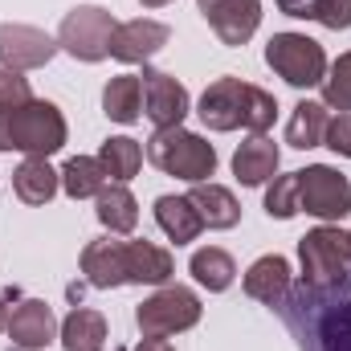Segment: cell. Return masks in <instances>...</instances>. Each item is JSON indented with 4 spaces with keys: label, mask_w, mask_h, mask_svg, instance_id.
Returning <instances> with one entry per match:
<instances>
[{
    "label": "cell",
    "mask_w": 351,
    "mask_h": 351,
    "mask_svg": "<svg viewBox=\"0 0 351 351\" xmlns=\"http://www.w3.org/2000/svg\"><path fill=\"white\" fill-rule=\"evenodd\" d=\"M66 139H70L66 114L45 98H29L25 106L0 110V152H25L49 160L53 152L66 147Z\"/></svg>",
    "instance_id": "1"
},
{
    "label": "cell",
    "mask_w": 351,
    "mask_h": 351,
    "mask_svg": "<svg viewBox=\"0 0 351 351\" xmlns=\"http://www.w3.org/2000/svg\"><path fill=\"white\" fill-rule=\"evenodd\" d=\"M147 160L160 168L164 176L188 180V184H204L217 172V147L184 127H164L147 139Z\"/></svg>",
    "instance_id": "2"
},
{
    "label": "cell",
    "mask_w": 351,
    "mask_h": 351,
    "mask_svg": "<svg viewBox=\"0 0 351 351\" xmlns=\"http://www.w3.org/2000/svg\"><path fill=\"white\" fill-rule=\"evenodd\" d=\"M265 66L294 90L323 86V78H327V53L306 33H274L265 45Z\"/></svg>",
    "instance_id": "3"
},
{
    "label": "cell",
    "mask_w": 351,
    "mask_h": 351,
    "mask_svg": "<svg viewBox=\"0 0 351 351\" xmlns=\"http://www.w3.org/2000/svg\"><path fill=\"white\" fill-rule=\"evenodd\" d=\"M298 262H302V290H331L343 286L351 269L348 233L319 225L298 241Z\"/></svg>",
    "instance_id": "4"
},
{
    "label": "cell",
    "mask_w": 351,
    "mask_h": 351,
    "mask_svg": "<svg viewBox=\"0 0 351 351\" xmlns=\"http://www.w3.org/2000/svg\"><path fill=\"white\" fill-rule=\"evenodd\" d=\"M204 315L196 290L188 286H160L139 311H135V323L143 331V339H168V335H180L188 327H196Z\"/></svg>",
    "instance_id": "5"
},
{
    "label": "cell",
    "mask_w": 351,
    "mask_h": 351,
    "mask_svg": "<svg viewBox=\"0 0 351 351\" xmlns=\"http://www.w3.org/2000/svg\"><path fill=\"white\" fill-rule=\"evenodd\" d=\"M119 21L98 8V4H78L62 16V29H58V45L78 58V62H102L110 58V37H114Z\"/></svg>",
    "instance_id": "6"
},
{
    "label": "cell",
    "mask_w": 351,
    "mask_h": 351,
    "mask_svg": "<svg viewBox=\"0 0 351 351\" xmlns=\"http://www.w3.org/2000/svg\"><path fill=\"white\" fill-rule=\"evenodd\" d=\"M298 213L319 221H343L351 213V180L327 164H311L298 172Z\"/></svg>",
    "instance_id": "7"
},
{
    "label": "cell",
    "mask_w": 351,
    "mask_h": 351,
    "mask_svg": "<svg viewBox=\"0 0 351 351\" xmlns=\"http://www.w3.org/2000/svg\"><path fill=\"white\" fill-rule=\"evenodd\" d=\"M58 49H62L58 37H49L45 29L12 25V21L0 25V66H4V70H16V74H25V70H41V66L53 62Z\"/></svg>",
    "instance_id": "8"
},
{
    "label": "cell",
    "mask_w": 351,
    "mask_h": 351,
    "mask_svg": "<svg viewBox=\"0 0 351 351\" xmlns=\"http://www.w3.org/2000/svg\"><path fill=\"white\" fill-rule=\"evenodd\" d=\"M250 82L241 78H217L213 86L200 94L196 102V114L208 131H237L245 127V114H250Z\"/></svg>",
    "instance_id": "9"
},
{
    "label": "cell",
    "mask_w": 351,
    "mask_h": 351,
    "mask_svg": "<svg viewBox=\"0 0 351 351\" xmlns=\"http://www.w3.org/2000/svg\"><path fill=\"white\" fill-rule=\"evenodd\" d=\"M200 16L208 21V29L221 37V45H245L258 25H262V0H196Z\"/></svg>",
    "instance_id": "10"
},
{
    "label": "cell",
    "mask_w": 351,
    "mask_h": 351,
    "mask_svg": "<svg viewBox=\"0 0 351 351\" xmlns=\"http://www.w3.org/2000/svg\"><path fill=\"white\" fill-rule=\"evenodd\" d=\"M139 82H143V114L156 123V131L180 127L188 119L192 98H188L184 82H176L172 74H164V70H143Z\"/></svg>",
    "instance_id": "11"
},
{
    "label": "cell",
    "mask_w": 351,
    "mask_h": 351,
    "mask_svg": "<svg viewBox=\"0 0 351 351\" xmlns=\"http://www.w3.org/2000/svg\"><path fill=\"white\" fill-rule=\"evenodd\" d=\"M172 41V29L164 21H152V16H135V21H123L110 37V58L127 62V66H139L147 58H156L164 45Z\"/></svg>",
    "instance_id": "12"
},
{
    "label": "cell",
    "mask_w": 351,
    "mask_h": 351,
    "mask_svg": "<svg viewBox=\"0 0 351 351\" xmlns=\"http://www.w3.org/2000/svg\"><path fill=\"white\" fill-rule=\"evenodd\" d=\"M53 335H58V319H53V306L49 302L25 298L21 306L8 311V339H12V348L41 351L45 343H53Z\"/></svg>",
    "instance_id": "13"
},
{
    "label": "cell",
    "mask_w": 351,
    "mask_h": 351,
    "mask_svg": "<svg viewBox=\"0 0 351 351\" xmlns=\"http://www.w3.org/2000/svg\"><path fill=\"white\" fill-rule=\"evenodd\" d=\"M123 274L131 286H168L176 262L156 241H123Z\"/></svg>",
    "instance_id": "14"
},
{
    "label": "cell",
    "mask_w": 351,
    "mask_h": 351,
    "mask_svg": "<svg viewBox=\"0 0 351 351\" xmlns=\"http://www.w3.org/2000/svg\"><path fill=\"white\" fill-rule=\"evenodd\" d=\"M245 294L265 306H282L290 294V262L282 254H265L245 269Z\"/></svg>",
    "instance_id": "15"
},
{
    "label": "cell",
    "mask_w": 351,
    "mask_h": 351,
    "mask_svg": "<svg viewBox=\"0 0 351 351\" xmlns=\"http://www.w3.org/2000/svg\"><path fill=\"white\" fill-rule=\"evenodd\" d=\"M278 164H282V152H278V143L265 139V135L245 139V143L233 152V176H237L245 188H258L265 180H274Z\"/></svg>",
    "instance_id": "16"
},
{
    "label": "cell",
    "mask_w": 351,
    "mask_h": 351,
    "mask_svg": "<svg viewBox=\"0 0 351 351\" xmlns=\"http://www.w3.org/2000/svg\"><path fill=\"white\" fill-rule=\"evenodd\" d=\"M188 200H192V208L200 213V221H204L208 229H233V225L241 221V204H237V196H233L229 188L213 184V180L192 184Z\"/></svg>",
    "instance_id": "17"
},
{
    "label": "cell",
    "mask_w": 351,
    "mask_h": 351,
    "mask_svg": "<svg viewBox=\"0 0 351 351\" xmlns=\"http://www.w3.org/2000/svg\"><path fill=\"white\" fill-rule=\"evenodd\" d=\"M82 274H86L90 286L98 290H114V286H127V274H123V241H90L82 250Z\"/></svg>",
    "instance_id": "18"
},
{
    "label": "cell",
    "mask_w": 351,
    "mask_h": 351,
    "mask_svg": "<svg viewBox=\"0 0 351 351\" xmlns=\"http://www.w3.org/2000/svg\"><path fill=\"white\" fill-rule=\"evenodd\" d=\"M62 188V176L49 168V160H37V156H25V164L12 172V192L25 200V204H49Z\"/></svg>",
    "instance_id": "19"
},
{
    "label": "cell",
    "mask_w": 351,
    "mask_h": 351,
    "mask_svg": "<svg viewBox=\"0 0 351 351\" xmlns=\"http://www.w3.org/2000/svg\"><path fill=\"white\" fill-rule=\"evenodd\" d=\"M94 200H98V221H102V229H110L114 237H127V233L139 225V200L131 196L127 184H106Z\"/></svg>",
    "instance_id": "20"
},
{
    "label": "cell",
    "mask_w": 351,
    "mask_h": 351,
    "mask_svg": "<svg viewBox=\"0 0 351 351\" xmlns=\"http://www.w3.org/2000/svg\"><path fill=\"white\" fill-rule=\"evenodd\" d=\"M156 221H160V229L168 233V241H176V245L196 241L200 229H204V221H200V213L192 208L188 196H160V200H156Z\"/></svg>",
    "instance_id": "21"
},
{
    "label": "cell",
    "mask_w": 351,
    "mask_h": 351,
    "mask_svg": "<svg viewBox=\"0 0 351 351\" xmlns=\"http://www.w3.org/2000/svg\"><path fill=\"white\" fill-rule=\"evenodd\" d=\"M102 110H106V119L110 123H135L139 114H143V82H139V74H119V78H110L106 90H102Z\"/></svg>",
    "instance_id": "22"
},
{
    "label": "cell",
    "mask_w": 351,
    "mask_h": 351,
    "mask_svg": "<svg viewBox=\"0 0 351 351\" xmlns=\"http://www.w3.org/2000/svg\"><path fill=\"white\" fill-rule=\"evenodd\" d=\"M327 123H331L327 106H323V102L302 98V102L294 106L290 123H286V143H290V147H298V152H311V147H319V143H323Z\"/></svg>",
    "instance_id": "23"
},
{
    "label": "cell",
    "mask_w": 351,
    "mask_h": 351,
    "mask_svg": "<svg viewBox=\"0 0 351 351\" xmlns=\"http://www.w3.org/2000/svg\"><path fill=\"white\" fill-rule=\"evenodd\" d=\"M62 348L66 351H102L106 348V319L90 306H74L62 323Z\"/></svg>",
    "instance_id": "24"
},
{
    "label": "cell",
    "mask_w": 351,
    "mask_h": 351,
    "mask_svg": "<svg viewBox=\"0 0 351 351\" xmlns=\"http://www.w3.org/2000/svg\"><path fill=\"white\" fill-rule=\"evenodd\" d=\"M58 176H62V192L70 200H90L110 184V176H106L98 156H74V160H66V168Z\"/></svg>",
    "instance_id": "25"
},
{
    "label": "cell",
    "mask_w": 351,
    "mask_h": 351,
    "mask_svg": "<svg viewBox=\"0 0 351 351\" xmlns=\"http://www.w3.org/2000/svg\"><path fill=\"white\" fill-rule=\"evenodd\" d=\"M188 269H192V278H196L208 294L229 290L233 278H237V265H233V258H229L221 245H204V250H196L192 262H188Z\"/></svg>",
    "instance_id": "26"
},
{
    "label": "cell",
    "mask_w": 351,
    "mask_h": 351,
    "mask_svg": "<svg viewBox=\"0 0 351 351\" xmlns=\"http://www.w3.org/2000/svg\"><path fill=\"white\" fill-rule=\"evenodd\" d=\"M98 160H102V168H106V176H110L114 184H127V180H135L139 168H143V147H139L131 135H110V139L102 143Z\"/></svg>",
    "instance_id": "27"
},
{
    "label": "cell",
    "mask_w": 351,
    "mask_h": 351,
    "mask_svg": "<svg viewBox=\"0 0 351 351\" xmlns=\"http://www.w3.org/2000/svg\"><path fill=\"white\" fill-rule=\"evenodd\" d=\"M323 106H331V110H351V49L339 53V58L327 66V78H323Z\"/></svg>",
    "instance_id": "28"
},
{
    "label": "cell",
    "mask_w": 351,
    "mask_h": 351,
    "mask_svg": "<svg viewBox=\"0 0 351 351\" xmlns=\"http://www.w3.org/2000/svg\"><path fill=\"white\" fill-rule=\"evenodd\" d=\"M265 213L278 221H290L298 213V172L274 176V184L265 188Z\"/></svg>",
    "instance_id": "29"
},
{
    "label": "cell",
    "mask_w": 351,
    "mask_h": 351,
    "mask_svg": "<svg viewBox=\"0 0 351 351\" xmlns=\"http://www.w3.org/2000/svg\"><path fill=\"white\" fill-rule=\"evenodd\" d=\"M319 343H323V351H351V306L331 311L319 323Z\"/></svg>",
    "instance_id": "30"
},
{
    "label": "cell",
    "mask_w": 351,
    "mask_h": 351,
    "mask_svg": "<svg viewBox=\"0 0 351 351\" xmlns=\"http://www.w3.org/2000/svg\"><path fill=\"white\" fill-rule=\"evenodd\" d=\"M274 119H278V98H274L269 90L254 86V90H250V114H245V131H250V135H265V131L274 127Z\"/></svg>",
    "instance_id": "31"
},
{
    "label": "cell",
    "mask_w": 351,
    "mask_h": 351,
    "mask_svg": "<svg viewBox=\"0 0 351 351\" xmlns=\"http://www.w3.org/2000/svg\"><path fill=\"white\" fill-rule=\"evenodd\" d=\"M306 21H319L323 29H351V0H311Z\"/></svg>",
    "instance_id": "32"
},
{
    "label": "cell",
    "mask_w": 351,
    "mask_h": 351,
    "mask_svg": "<svg viewBox=\"0 0 351 351\" xmlns=\"http://www.w3.org/2000/svg\"><path fill=\"white\" fill-rule=\"evenodd\" d=\"M29 98H33V90H29V78H25V74H16V70H4V66H0V110L25 106Z\"/></svg>",
    "instance_id": "33"
},
{
    "label": "cell",
    "mask_w": 351,
    "mask_h": 351,
    "mask_svg": "<svg viewBox=\"0 0 351 351\" xmlns=\"http://www.w3.org/2000/svg\"><path fill=\"white\" fill-rule=\"evenodd\" d=\"M323 143H327L335 156L351 160V110H339V114L327 123V135H323Z\"/></svg>",
    "instance_id": "34"
},
{
    "label": "cell",
    "mask_w": 351,
    "mask_h": 351,
    "mask_svg": "<svg viewBox=\"0 0 351 351\" xmlns=\"http://www.w3.org/2000/svg\"><path fill=\"white\" fill-rule=\"evenodd\" d=\"M278 8H282L286 16H306V8H311V0H278Z\"/></svg>",
    "instance_id": "35"
},
{
    "label": "cell",
    "mask_w": 351,
    "mask_h": 351,
    "mask_svg": "<svg viewBox=\"0 0 351 351\" xmlns=\"http://www.w3.org/2000/svg\"><path fill=\"white\" fill-rule=\"evenodd\" d=\"M135 351H176V348L168 343V339H143Z\"/></svg>",
    "instance_id": "36"
},
{
    "label": "cell",
    "mask_w": 351,
    "mask_h": 351,
    "mask_svg": "<svg viewBox=\"0 0 351 351\" xmlns=\"http://www.w3.org/2000/svg\"><path fill=\"white\" fill-rule=\"evenodd\" d=\"M0 331H8V306H4V298H0Z\"/></svg>",
    "instance_id": "37"
},
{
    "label": "cell",
    "mask_w": 351,
    "mask_h": 351,
    "mask_svg": "<svg viewBox=\"0 0 351 351\" xmlns=\"http://www.w3.org/2000/svg\"><path fill=\"white\" fill-rule=\"evenodd\" d=\"M143 8H164V4H172V0H139Z\"/></svg>",
    "instance_id": "38"
},
{
    "label": "cell",
    "mask_w": 351,
    "mask_h": 351,
    "mask_svg": "<svg viewBox=\"0 0 351 351\" xmlns=\"http://www.w3.org/2000/svg\"><path fill=\"white\" fill-rule=\"evenodd\" d=\"M348 254H351V233H348Z\"/></svg>",
    "instance_id": "39"
}]
</instances>
